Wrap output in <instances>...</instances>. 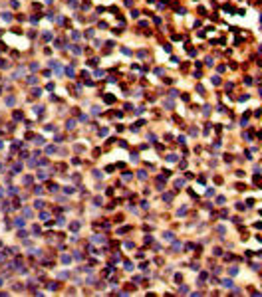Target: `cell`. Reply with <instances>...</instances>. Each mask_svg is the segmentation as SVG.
<instances>
[{
  "instance_id": "8fae6325",
  "label": "cell",
  "mask_w": 262,
  "mask_h": 297,
  "mask_svg": "<svg viewBox=\"0 0 262 297\" xmlns=\"http://www.w3.org/2000/svg\"><path fill=\"white\" fill-rule=\"evenodd\" d=\"M183 184H185L183 180H175V186H177V188H181V186H183Z\"/></svg>"
},
{
  "instance_id": "ba28073f",
  "label": "cell",
  "mask_w": 262,
  "mask_h": 297,
  "mask_svg": "<svg viewBox=\"0 0 262 297\" xmlns=\"http://www.w3.org/2000/svg\"><path fill=\"white\" fill-rule=\"evenodd\" d=\"M207 196H209V198L215 196V188H209V190H207Z\"/></svg>"
},
{
  "instance_id": "277c9868",
  "label": "cell",
  "mask_w": 262,
  "mask_h": 297,
  "mask_svg": "<svg viewBox=\"0 0 262 297\" xmlns=\"http://www.w3.org/2000/svg\"><path fill=\"white\" fill-rule=\"evenodd\" d=\"M105 101H107V103H113V101H115V97H113V95H109V93H107V95H105Z\"/></svg>"
},
{
  "instance_id": "7a4b0ae2",
  "label": "cell",
  "mask_w": 262,
  "mask_h": 297,
  "mask_svg": "<svg viewBox=\"0 0 262 297\" xmlns=\"http://www.w3.org/2000/svg\"><path fill=\"white\" fill-rule=\"evenodd\" d=\"M93 242H99V244H103L105 238H103V236H93Z\"/></svg>"
},
{
  "instance_id": "5b68a950",
  "label": "cell",
  "mask_w": 262,
  "mask_h": 297,
  "mask_svg": "<svg viewBox=\"0 0 262 297\" xmlns=\"http://www.w3.org/2000/svg\"><path fill=\"white\" fill-rule=\"evenodd\" d=\"M179 291H181V293H189V287H187V285H181Z\"/></svg>"
},
{
  "instance_id": "7c38bea8",
  "label": "cell",
  "mask_w": 262,
  "mask_h": 297,
  "mask_svg": "<svg viewBox=\"0 0 262 297\" xmlns=\"http://www.w3.org/2000/svg\"><path fill=\"white\" fill-rule=\"evenodd\" d=\"M171 198H173V194H163V200H167V202H169Z\"/></svg>"
},
{
  "instance_id": "6da1fadb",
  "label": "cell",
  "mask_w": 262,
  "mask_h": 297,
  "mask_svg": "<svg viewBox=\"0 0 262 297\" xmlns=\"http://www.w3.org/2000/svg\"><path fill=\"white\" fill-rule=\"evenodd\" d=\"M223 287H226V289H232V287H234L232 279H223Z\"/></svg>"
},
{
  "instance_id": "3957f363",
  "label": "cell",
  "mask_w": 262,
  "mask_h": 297,
  "mask_svg": "<svg viewBox=\"0 0 262 297\" xmlns=\"http://www.w3.org/2000/svg\"><path fill=\"white\" fill-rule=\"evenodd\" d=\"M163 238L167 240V242H171V240H173V234H171V232H165V234H163Z\"/></svg>"
},
{
  "instance_id": "8992f818",
  "label": "cell",
  "mask_w": 262,
  "mask_h": 297,
  "mask_svg": "<svg viewBox=\"0 0 262 297\" xmlns=\"http://www.w3.org/2000/svg\"><path fill=\"white\" fill-rule=\"evenodd\" d=\"M229 273H230V275H232V277H234L236 273H238V270H236V267H230V270H229Z\"/></svg>"
},
{
  "instance_id": "52a82bcc",
  "label": "cell",
  "mask_w": 262,
  "mask_h": 297,
  "mask_svg": "<svg viewBox=\"0 0 262 297\" xmlns=\"http://www.w3.org/2000/svg\"><path fill=\"white\" fill-rule=\"evenodd\" d=\"M216 202H218V204H224V202H226V198H224V196H218V198H216Z\"/></svg>"
},
{
  "instance_id": "30bf717a",
  "label": "cell",
  "mask_w": 262,
  "mask_h": 297,
  "mask_svg": "<svg viewBox=\"0 0 262 297\" xmlns=\"http://www.w3.org/2000/svg\"><path fill=\"white\" fill-rule=\"evenodd\" d=\"M167 160H169V163H175V160H177V157H175V155H169V158H167Z\"/></svg>"
},
{
  "instance_id": "9c48e42d",
  "label": "cell",
  "mask_w": 262,
  "mask_h": 297,
  "mask_svg": "<svg viewBox=\"0 0 262 297\" xmlns=\"http://www.w3.org/2000/svg\"><path fill=\"white\" fill-rule=\"evenodd\" d=\"M215 182L216 184H223V176H215Z\"/></svg>"
}]
</instances>
